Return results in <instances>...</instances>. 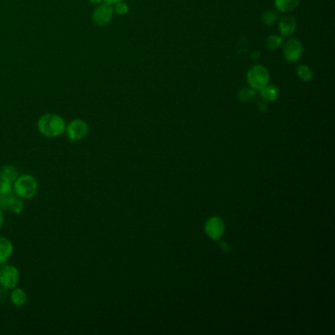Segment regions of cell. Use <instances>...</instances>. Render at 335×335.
<instances>
[{"label": "cell", "instance_id": "1", "mask_svg": "<svg viewBox=\"0 0 335 335\" xmlns=\"http://www.w3.org/2000/svg\"><path fill=\"white\" fill-rule=\"evenodd\" d=\"M65 120L58 114L46 113L38 120V130L46 138H57L65 133Z\"/></svg>", "mask_w": 335, "mask_h": 335}, {"label": "cell", "instance_id": "2", "mask_svg": "<svg viewBox=\"0 0 335 335\" xmlns=\"http://www.w3.org/2000/svg\"><path fill=\"white\" fill-rule=\"evenodd\" d=\"M39 192V183L31 174L19 175L13 182V193L23 200H30Z\"/></svg>", "mask_w": 335, "mask_h": 335}, {"label": "cell", "instance_id": "3", "mask_svg": "<svg viewBox=\"0 0 335 335\" xmlns=\"http://www.w3.org/2000/svg\"><path fill=\"white\" fill-rule=\"evenodd\" d=\"M269 72L263 65H253L247 73V82L255 91H261L269 84Z\"/></svg>", "mask_w": 335, "mask_h": 335}, {"label": "cell", "instance_id": "4", "mask_svg": "<svg viewBox=\"0 0 335 335\" xmlns=\"http://www.w3.org/2000/svg\"><path fill=\"white\" fill-rule=\"evenodd\" d=\"M20 271L15 265L2 264L0 265V287L4 290L15 288L20 281Z\"/></svg>", "mask_w": 335, "mask_h": 335}, {"label": "cell", "instance_id": "5", "mask_svg": "<svg viewBox=\"0 0 335 335\" xmlns=\"http://www.w3.org/2000/svg\"><path fill=\"white\" fill-rule=\"evenodd\" d=\"M90 128L83 119H74L66 125L65 132L71 142H77L85 139L89 134Z\"/></svg>", "mask_w": 335, "mask_h": 335}, {"label": "cell", "instance_id": "6", "mask_svg": "<svg viewBox=\"0 0 335 335\" xmlns=\"http://www.w3.org/2000/svg\"><path fill=\"white\" fill-rule=\"evenodd\" d=\"M303 54V44L298 39L291 38L287 40L283 45V56L286 61L296 63Z\"/></svg>", "mask_w": 335, "mask_h": 335}, {"label": "cell", "instance_id": "7", "mask_svg": "<svg viewBox=\"0 0 335 335\" xmlns=\"http://www.w3.org/2000/svg\"><path fill=\"white\" fill-rule=\"evenodd\" d=\"M114 13V9L112 5L107 3H100L98 7L95 9L93 13V21L98 26L103 27L110 23Z\"/></svg>", "mask_w": 335, "mask_h": 335}, {"label": "cell", "instance_id": "8", "mask_svg": "<svg viewBox=\"0 0 335 335\" xmlns=\"http://www.w3.org/2000/svg\"><path fill=\"white\" fill-rule=\"evenodd\" d=\"M296 28H297V22L293 16L284 15L280 18L278 29L282 37H289L293 35Z\"/></svg>", "mask_w": 335, "mask_h": 335}, {"label": "cell", "instance_id": "9", "mask_svg": "<svg viewBox=\"0 0 335 335\" xmlns=\"http://www.w3.org/2000/svg\"><path fill=\"white\" fill-rule=\"evenodd\" d=\"M206 231L208 235L212 239H218L222 235L224 231V224L218 217H212L206 225Z\"/></svg>", "mask_w": 335, "mask_h": 335}, {"label": "cell", "instance_id": "10", "mask_svg": "<svg viewBox=\"0 0 335 335\" xmlns=\"http://www.w3.org/2000/svg\"><path fill=\"white\" fill-rule=\"evenodd\" d=\"M14 246L8 238L0 236V265L5 264L13 255Z\"/></svg>", "mask_w": 335, "mask_h": 335}, {"label": "cell", "instance_id": "11", "mask_svg": "<svg viewBox=\"0 0 335 335\" xmlns=\"http://www.w3.org/2000/svg\"><path fill=\"white\" fill-rule=\"evenodd\" d=\"M29 297L27 292L19 287L11 289L10 293V302L14 307H24L28 303Z\"/></svg>", "mask_w": 335, "mask_h": 335}, {"label": "cell", "instance_id": "12", "mask_svg": "<svg viewBox=\"0 0 335 335\" xmlns=\"http://www.w3.org/2000/svg\"><path fill=\"white\" fill-rule=\"evenodd\" d=\"M24 200L20 197L15 195L13 192L8 194V210L15 214H21L24 211Z\"/></svg>", "mask_w": 335, "mask_h": 335}, {"label": "cell", "instance_id": "13", "mask_svg": "<svg viewBox=\"0 0 335 335\" xmlns=\"http://www.w3.org/2000/svg\"><path fill=\"white\" fill-rule=\"evenodd\" d=\"M274 4L280 12L289 13L299 6L300 0H274Z\"/></svg>", "mask_w": 335, "mask_h": 335}, {"label": "cell", "instance_id": "14", "mask_svg": "<svg viewBox=\"0 0 335 335\" xmlns=\"http://www.w3.org/2000/svg\"><path fill=\"white\" fill-rule=\"evenodd\" d=\"M261 97L267 101H274L280 97V88L275 85H267L260 91Z\"/></svg>", "mask_w": 335, "mask_h": 335}, {"label": "cell", "instance_id": "15", "mask_svg": "<svg viewBox=\"0 0 335 335\" xmlns=\"http://www.w3.org/2000/svg\"><path fill=\"white\" fill-rule=\"evenodd\" d=\"M257 91H255L254 89H252L251 87H246L241 89L237 94V98L239 100L243 101V102H247V101H252L254 98H256V93Z\"/></svg>", "mask_w": 335, "mask_h": 335}, {"label": "cell", "instance_id": "16", "mask_svg": "<svg viewBox=\"0 0 335 335\" xmlns=\"http://www.w3.org/2000/svg\"><path fill=\"white\" fill-rule=\"evenodd\" d=\"M297 75L298 77L303 81V82H310L312 79H313V71L312 69L308 66V65H305V64H302V65H299L297 67Z\"/></svg>", "mask_w": 335, "mask_h": 335}, {"label": "cell", "instance_id": "17", "mask_svg": "<svg viewBox=\"0 0 335 335\" xmlns=\"http://www.w3.org/2000/svg\"><path fill=\"white\" fill-rule=\"evenodd\" d=\"M13 192V182L0 171V194H9Z\"/></svg>", "mask_w": 335, "mask_h": 335}, {"label": "cell", "instance_id": "18", "mask_svg": "<svg viewBox=\"0 0 335 335\" xmlns=\"http://www.w3.org/2000/svg\"><path fill=\"white\" fill-rule=\"evenodd\" d=\"M265 46L269 50H276L282 44V38L280 36L272 35L265 40Z\"/></svg>", "mask_w": 335, "mask_h": 335}, {"label": "cell", "instance_id": "19", "mask_svg": "<svg viewBox=\"0 0 335 335\" xmlns=\"http://www.w3.org/2000/svg\"><path fill=\"white\" fill-rule=\"evenodd\" d=\"M278 20V15L274 10H267L262 15V22L266 26L274 25Z\"/></svg>", "mask_w": 335, "mask_h": 335}, {"label": "cell", "instance_id": "20", "mask_svg": "<svg viewBox=\"0 0 335 335\" xmlns=\"http://www.w3.org/2000/svg\"><path fill=\"white\" fill-rule=\"evenodd\" d=\"M0 171L12 182H14L19 176V172H18L17 168H15L14 165H12V164L3 165L2 168L0 169Z\"/></svg>", "mask_w": 335, "mask_h": 335}, {"label": "cell", "instance_id": "21", "mask_svg": "<svg viewBox=\"0 0 335 335\" xmlns=\"http://www.w3.org/2000/svg\"><path fill=\"white\" fill-rule=\"evenodd\" d=\"M114 11L117 13V14L119 15H125L128 13V11H129V6H128V4L127 3H125V2H123V1H121V2H118V3H116L115 5H114Z\"/></svg>", "mask_w": 335, "mask_h": 335}, {"label": "cell", "instance_id": "22", "mask_svg": "<svg viewBox=\"0 0 335 335\" xmlns=\"http://www.w3.org/2000/svg\"><path fill=\"white\" fill-rule=\"evenodd\" d=\"M0 210H8V194H0Z\"/></svg>", "mask_w": 335, "mask_h": 335}, {"label": "cell", "instance_id": "23", "mask_svg": "<svg viewBox=\"0 0 335 335\" xmlns=\"http://www.w3.org/2000/svg\"><path fill=\"white\" fill-rule=\"evenodd\" d=\"M267 106H268V101H267V100H265L264 98H261V99L259 100V102H258V107H259L260 110L265 111V110H266Z\"/></svg>", "mask_w": 335, "mask_h": 335}, {"label": "cell", "instance_id": "24", "mask_svg": "<svg viewBox=\"0 0 335 335\" xmlns=\"http://www.w3.org/2000/svg\"><path fill=\"white\" fill-rule=\"evenodd\" d=\"M5 222V217H4V211L0 210V230L3 228V225Z\"/></svg>", "mask_w": 335, "mask_h": 335}, {"label": "cell", "instance_id": "25", "mask_svg": "<svg viewBox=\"0 0 335 335\" xmlns=\"http://www.w3.org/2000/svg\"><path fill=\"white\" fill-rule=\"evenodd\" d=\"M105 3H107V4H109V5H115L116 3H118V2H121V1H123V0H103Z\"/></svg>", "mask_w": 335, "mask_h": 335}, {"label": "cell", "instance_id": "26", "mask_svg": "<svg viewBox=\"0 0 335 335\" xmlns=\"http://www.w3.org/2000/svg\"><path fill=\"white\" fill-rule=\"evenodd\" d=\"M260 56H261V52H260V51H254V52L252 53V58H253L254 60L259 59Z\"/></svg>", "mask_w": 335, "mask_h": 335}, {"label": "cell", "instance_id": "27", "mask_svg": "<svg viewBox=\"0 0 335 335\" xmlns=\"http://www.w3.org/2000/svg\"><path fill=\"white\" fill-rule=\"evenodd\" d=\"M90 2H92V3H101L103 0H89Z\"/></svg>", "mask_w": 335, "mask_h": 335}, {"label": "cell", "instance_id": "28", "mask_svg": "<svg viewBox=\"0 0 335 335\" xmlns=\"http://www.w3.org/2000/svg\"><path fill=\"white\" fill-rule=\"evenodd\" d=\"M1 292H2V288L0 287V294H1Z\"/></svg>", "mask_w": 335, "mask_h": 335}]
</instances>
